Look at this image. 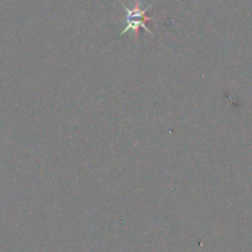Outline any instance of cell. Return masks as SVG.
<instances>
[{
	"instance_id": "obj_1",
	"label": "cell",
	"mask_w": 252,
	"mask_h": 252,
	"mask_svg": "<svg viewBox=\"0 0 252 252\" xmlns=\"http://www.w3.org/2000/svg\"><path fill=\"white\" fill-rule=\"evenodd\" d=\"M121 5L125 9L126 15L125 20H123V30L120 33V36H123L127 32H133L134 34H138L139 29H143L144 31H147L148 33L153 36L152 31H150L147 25V22L150 20V17L147 16V11L150 9V6L148 9H143L142 0H135L134 6L133 7H127L122 2H121Z\"/></svg>"
}]
</instances>
